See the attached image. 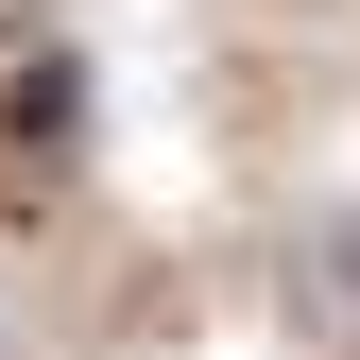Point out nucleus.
<instances>
[{"mask_svg":"<svg viewBox=\"0 0 360 360\" xmlns=\"http://www.w3.org/2000/svg\"><path fill=\"white\" fill-rule=\"evenodd\" d=\"M275 292H292V343L309 360H360V206H309L275 240Z\"/></svg>","mask_w":360,"mask_h":360,"instance_id":"1","label":"nucleus"},{"mask_svg":"<svg viewBox=\"0 0 360 360\" xmlns=\"http://www.w3.org/2000/svg\"><path fill=\"white\" fill-rule=\"evenodd\" d=\"M18 138H69V52H18Z\"/></svg>","mask_w":360,"mask_h":360,"instance_id":"2","label":"nucleus"}]
</instances>
